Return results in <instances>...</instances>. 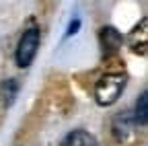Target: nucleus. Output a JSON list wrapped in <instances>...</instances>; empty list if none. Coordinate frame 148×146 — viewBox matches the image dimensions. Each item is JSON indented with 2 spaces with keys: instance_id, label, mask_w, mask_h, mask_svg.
I'll return each mask as SVG.
<instances>
[{
  "instance_id": "4",
  "label": "nucleus",
  "mask_w": 148,
  "mask_h": 146,
  "mask_svg": "<svg viewBox=\"0 0 148 146\" xmlns=\"http://www.w3.org/2000/svg\"><path fill=\"white\" fill-rule=\"evenodd\" d=\"M60 146H99L97 138L86 130H72L60 142Z\"/></svg>"
},
{
  "instance_id": "2",
  "label": "nucleus",
  "mask_w": 148,
  "mask_h": 146,
  "mask_svg": "<svg viewBox=\"0 0 148 146\" xmlns=\"http://www.w3.org/2000/svg\"><path fill=\"white\" fill-rule=\"evenodd\" d=\"M39 41H41V33L37 27H29L27 31H23L18 45H16V64L21 68H27L33 62L37 47H39Z\"/></svg>"
},
{
  "instance_id": "3",
  "label": "nucleus",
  "mask_w": 148,
  "mask_h": 146,
  "mask_svg": "<svg viewBox=\"0 0 148 146\" xmlns=\"http://www.w3.org/2000/svg\"><path fill=\"white\" fill-rule=\"evenodd\" d=\"M101 45H103L105 56L115 53L121 45V33L115 27H103L101 29Z\"/></svg>"
},
{
  "instance_id": "6",
  "label": "nucleus",
  "mask_w": 148,
  "mask_h": 146,
  "mask_svg": "<svg viewBox=\"0 0 148 146\" xmlns=\"http://www.w3.org/2000/svg\"><path fill=\"white\" fill-rule=\"evenodd\" d=\"M16 93H18V82L14 78H6L0 82V103L2 105H6V107L12 105Z\"/></svg>"
},
{
  "instance_id": "7",
  "label": "nucleus",
  "mask_w": 148,
  "mask_h": 146,
  "mask_svg": "<svg viewBox=\"0 0 148 146\" xmlns=\"http://www.w3.org/2000/svg\"><path fill=\"white\" fill-rule=\"evenodd\" d=\"M134 121L140 125H146L148 121V95L142 93L136 101V113H134Z\"/></svg>"
},
{
  "instance_id": "1",
  "label": "nucleus",
  "mask_w": 148,
  "mask_h": 146,
  "mask_svg": "<svg viewBox=\"0 0 148 146\" xmlns=\"http://www.w3.org/2000/svg\"><path fill=\"white\" fill-rule=\"evenodd\" d=\"M123 88H125V76L123 74H105V76H101L97 86H95L97 103L103 105V107L113 105L121 97Z\"/></svg>"
},
{
  "instance_id": "8",
  "label": "nucleus",
  "mask_w": 148,
  "mask_h": 146,
  "mask_svg": "<svg viewBox=\"0 0 148 146\" xmlns=\"http://www.w3.org/2000/svg\"><path fill=\"white\" fill-rule=\"evenodd\" d=\"M78 27H80V21H78V19H74V21L70 23V27H68V35H74V33L78 31Z\"/></svg>"
},
{
  "instance_id": "5",
  "label": "nucleus",
  "mask_w": 148,
  "mask_h": 146,
  "mask_svg": "<svg viewBox=\"0 0 148 146\" xmlns=\"http://www.w3.org/2000/svg\"><path fill=\"white\" fill-rule=\"evenodd\" d=\"M132 125H134V117H130L127 113H119L113 119V136L117 142H123L130 134H132Z\"/></svg>"
}]
</instances>
